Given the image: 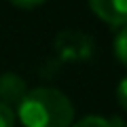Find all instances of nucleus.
<instances>
[{"instance_id": "obj_3", "label": "nucleus", "mask_w": 127, "mask_h": 127, "mask_svg": "<svg viewBox=\"0 0 127 127\" xmlns=\"http://www.w3.org/2000/svg\"><path fill=\"white\" fill-rule=\"evenodd\" d=\"M26 93H28V85L19 74L6 72L0 76V104L9 106V108L19 106Z\"/></svg>"}, {"instance_id": "obj_4", "label": "nucleus", "mask_w": 127, "mask_h": 127, "mask_svg": "<svg viewBox=\"0 0 127 127\" xmlns=\"http://www.w3.org/2000/svg\"><path fill=\"white\" fill-rule=\"evenodd\" d=\"M114 55L119 64L127 68V26L119 28V32L114 34Z\"/></svg>"}, {"instance_id": "obj_2", "label": "nucleus", "mask_w": 127, "mask_h": 127, "mask_svg": "<svg viewBox=\"0 0 127 127\" xmlns=\"http://www.w3.org/2000/svg\"><path fill=\"white\" fill-rule=\"evenodd\" d=\"M89 6L110 26H127V0H89Z\"/></svg>"}, {"instance_id": "obj_6", "label": "nucleus", "mask_w": 127, "mask_h": 127, "mask_svg": "<svg viewBox=\"0 0 127 127\" xmlns=\"http://www.w3.org/2000/svg\"><path fill=\"white\" fill-rule=\"evenodd\" d=\"M0 127H15V112L4 104H0Z\"/></svg>"}, {"instance_id": "obj_8", "label": "nucleus", "mask_w": 127, "mask_h": 127, "mask_svg": "<svg viewBox=\"0 0 127 127\" xmlns=\"http://www.w3.org/2000/svg\"><path fill=\"white\" fill-rule=\"evenodd\" d=\"M42 2H47V0H11V4H13V6H17V9H23V11L36 9V6H40Z\"/></svg>"}, {"instance_id": "obj_7", "label": "nucleus", "mask_w": 127, "mask_h": 127, "mask_svg": "<svg viewBox=\"0 0 127 127\" xmlns=\"http://www.w3.org/2000/svg\"><path fill=\"white\" fill-rule=\"evenodd\" d=\"M117 100H119V104H121V108L127 112V76L117 85Z\"/></svg>"}, {"instance_id": "obj_1", "label": "nucleus", "mask_w": 127, "mask_h": 127, "mask_svg": "<svg viewBox=\"0 0 127 127\" xmlns=\"http://www.w3.org/2000/svg\"><path fill=\"white\" fill-rule=\"evenodd\" d=\"M17 114L23 127H72L74 106L59 89L36 87L23 95Z\"/></svg>"}, {"instance_id": "obj_5", "label": "nucleus", "mask_w": 127, "mask_h": 127, "mask_svg": "<svg viewBox=\"0 0 127 127\" xmlns=\"http://www.w3.org/2000/svg\"><path fill=\"white\" fill-rule=\"evenodd\" d=\"M72 127H112V121H108V119L104 117H85L81 119L78 123H74Z\"/></svg>"}]
</instances>
